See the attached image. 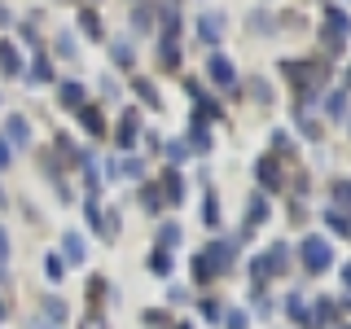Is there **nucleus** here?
<instances>
[{
	"label": "nucleus",
	"mask_w": 351,
	"mask_h": 329,
	"mask_svg": "<svg viewBox=\"0 0 351 329\" xmlns=\"http://www.w3.org/2000/svg\"><path fill=\"white\" fill-rule=\"evenodd\" d=\"M202 224H206V228L219 224V197H215V193H206V202H202Z\"/></svg>",
	"instance_id": "bb28decb"
},
{
	"label": "nucleus",
	"mask_w": 351,
	"mask_h": 329,
	"mask_svg": "<svg viewBox=\"0 0 351 329\" xmlns=\"http://www.w3.org/2000/svg\"><path fill=\"white\" fill-rule=\"evenodd\" d=\"M211 277H215V272H211V263H206V255H197L193 259V281L197 285H211Z\"/></svg>",
	"instance_id": "cd10ccee"
},
{
	"label": "nucleus",
	"mask_w": 351,
	"mask_h": 329,
	"mask_svg": "<svg viewBox=\"0 0 351 329\" xmlns=\"http://www.w3.org/2000/svg\"><path fill=\"white\" fill-rule=\"evenodd\" d=\"M184 145H189V154H211V127H202V123H193V132H189V141H184Z\"/></svg>",
	"instance_id": "dca6fc26"
},
{
	"label": "nucleus",
	"mask_w": 351,
	"mask_h": 329,
	"mask_svg": "<svg viewBox=\"0 0 351 329\" xmlns=\"http://www.w3.org/2000/svg\"><path fill=\"white\" fill-rule=\"evenodd\" d=\"M285 312H290V321H294V325H303V329H307V303L299 299V294H290V299H285Z\"/></svg>",
	"instance_id": "5701e85b"
},
{
	"label": "nucleus",
	"mask_w": 351,
	"mask_h": 329,
	"mask_svg": "<svg viewBox=\"0 0 351 329\" xmlns=\"http://www.w3.org/2000/svg\"><path fill=\"white\" fill-rule=\"evenodd\" d=\"M299 123H303V136H307V141H321V123H316V119L299 114Z\"/></svg>",
	"instance_id": "e433bc0d"
},
{
	"label": "nucleus",
	"mask_w": 351,
	"mask_h": 329,
	"mask_svg": "<svg viewBox=\"0 0 351 329\" xmlns=\"http://www.w3.org/2000/svg\"><path fill=\"white\" fill-rule=\"evenodd\" d=\"M0 71H5V75H22V58H18V49L9 40H0Z\"/></svg>",
	"instance_id": "f3484780"
},
{
	"label": "nucleus",
	"mask_w": 351,
	"mask_h": 329,
	"mask_svg": "<svg viewBox=\"0 0 351 329\" xmlns=\"http://www.w3.org/2000/svg\"><path fill=\"white\" fill-rule=\"evenodd\" d=\"M5 136H9V145H31L27 119H22V114H5Z\"/></svg>",
	"instance_id": "9d476101"
},
{
	"label": "nucleus",
	"mask_w": 351,
	"mask_h": 329,
	"mask_svg": "<svg viewBox=\"0 0 351 329\" xmlns=\"http://www.w3.org/2000/svg\"><path fill=\"white\" fill-rule=\"evenodd\" d=\"M219 31H224V18H219V14H202V18H197V36H202L206 49L219 44Z\"/></svg>",
	"instance_id": "9b49d317"
},
{
	"label": "nucleus",
	"mask_w": 351,
	"mask_h": 329,
	"mask_svg": "<svg viewBox=\"0 0 351 329\" xmlns=\"http://www.w3.org/2000/svg\"><path fill=\"white\" fill-rule=\"evenodd\" d=\"M62 255L71 259V268H80V263L88 259V250H84V237H80V233H66V237H62Z\"/></svg>",
	"instance_id": "ddd939ff"
},
{
	"label": "nucleus",
	"mask_w": 351,
	"mask_h": 329,
	"mask_svg": "<svg viewBox=\"0 0 351 329\" xmlns=\"http://www.w3.org/2000/svg\"><path fill=\"white\" fill-rule=\"evenodd\" d=\"M5 22H9V9H5V5H0V27H5Z\"/></svg>",
	"instance_id": "8fccbe9b"
},
{
	"label": "nucleus",
	"mask_w": 351,
	"mask_h": 329,
	"mask_svg": "<svg viewBox=\"0 0 351 329\" xmlns=\"http://www.w3.org/2000/svg\"><path fill=\"white\" fill-rule=\"evenodd\" d=\"M176 241H180V224H162V228H158V250L176 246Z\"/></svg>",
	"instance_id": "c756f323"
},
{
	"label": "nucleus",
	"mask_w": 351,
	"mask_h": 329,
	"mask_svg": "<svg viewBox=\"0 0 351 329\" xmlns=\"http://www.w3.org/2000/svg\"><path fill=\"white\" fill-rule=\"evenodd\" d=\"M132 27H136V31H149V27H154V14H149L145 5H141V9H132Z\"/></svg>",
	"instance_id": "473e14b6"
},
{
	"label": "nucleus",
	"mask_w": 351,
	"mask_h": 329,
	"mask_svg": "<svg viewBox=\"0 0 351 329\" xmlns=\"http://www.w3.org/2000/svg\"><path fill=\"white\" fill-rule=\"evenodd\" d=\"M0 321H5V303H0Z\"/></svg>",
	"instance_id": "864d4df0"
},
{
	"label": "nucleus",
	"mask_w": 351,
	"mask_h": 329,
	"mask_svg": "<svg viewBox=\"0 0 351 329\" xmlns=\"http://www.w3.org/2000/svg\"><path fill=\"white\" fill-rule=\"evenodd\" d=\"M149 268L158 272V277H167V272H171V255H167V250H154V255H149Z\"/></svg>",
	"instance_id": "2f4dec72"
},
{
	"label": "nucleus",
	"mask_w": 351,
	"mask_h": 329,
	"mask_svg": "<svg viewBox=\"0 0 351 329\" xmlns=\"http://www.w3.org/2000/svg\"><path fill=\"white\" fill-rule=\"evenodd\" d=\"M176 329H193V325H189V321H180V325H176Z\"/></svg>",
	"instance_id": "603ef678"
},
{
	"label": "nucleus",
	"mask_w": 351,
	"mask_h": 329,
	"mask_svg": "<svg viewBox=\"0 0 351 329\" xmlns=\"http://www.w3.org/2000/svg\"><path fill=\"white\" fill-rule=\"evenodd\" d=\"M202 316H206V321L215 325V321H219V316H224V312H219V303H215V299H202Z\"/></svg>",
	"instance_id": "ea45409f"
},
{
	"label": "nucleus",
	"mask_w": 351,
	"mask_h": 329,
	"mask_svg": "<svg viewBox=\"0 0 351 329\" xmlns=\"http://www.w3.org/2000/svg\"><path fill=\"white\" fill-rule=\"evenodd\" d=\"M272 145H277L281 154H290V149H294V145H290V136H285V132H272Z\"/></svg>",
	"instance_id": "37998d69"
},
{
	"label": "nucleus",
	"mask_w": 351,
	"mask_h": 329,
	"mask_svg": "<svg viewBox=\"0 0 351 329\" xmlns=\"http://www.w3.org/2000/svg\"><path fill=\"white\" fill-rule=\"evenodd\" d=\"M281 75L299 88H321L325 84V71L316 62H281Z\"/></svg>",
	"instance_id": "f03ea898"
},
{
	"label": "nucleus",
	"mask_w": 351,
	"mask_h": 329,
	"mask_svg": "<svg viewBox=\"0 0 351 329\" xmlns=\"http://www.w3.org/2000/svg\"><path fill=\"white\" fill-rule=\"evenodd\" d=\"M343 106H347V97H343V93H334V97H329V101H325L329 119H343Z\"/></svg>",
	"instance_id": "f704fd0d"
},
{
	"label": "nucleus",
	"mask_w": 351,
	"mask_h": 329,
	"mask_svg": "<svg viewBox=\"0 0 351 329\" xmlns=\"http://www.w3.org/2000/svg\"><path fill=\"white\" fill-rule=\"evenodd\" d=\"M246 211H250V219H246V228H241V233L250 237L259 224H268V197H263V193H250L246 197Z\"/></svg>",
	"instance_id": "6e6552de"
},
{
	"label": "nucleus",
	"mask_w": 351,
	"mask_h": 329,
	"mask_svg": "<svg viewBox=\"0 0 351 329\" xmlns=\"http://www.w3.org/2000/svg\"><path fill=\"white\" fill-rule=\"evenodd\" d=\"M0 167H9V141H0Z\"/></svg>",
	"instance_id": "de8ad7c7"
},
{
	"label": "nucleus",
	"mask_w": 351,
	"mask_h": 329,
	"mask_svg": "<svg viewBox=\"0 0 351 329\" xmlns=\"http://www.w3.org/2000/svg\"><path fill=\"white\" fill-rule=\"evenodd\" d=\"M224 325H228V329H246V312H228Z\"/></svg>",
	"instance_id": "79ce46f5"
},
{
	"label": "nucleus",
	"mask_w": 351,
	"mask_h": 329,
	"mask_svg": "<svg viewBox=\"0 0 351 329\" xmlns=\"http://www.w3.org/2000/svg\"><path fill=\"white\" fill-rule=\"evenodd\" d=\"M110 58H114L119 66H132V44L128 40H114V44H110Z\"/></svg>",
	"instance_id": "c85d7f7f"
},
{
	"label": "nucleus",
	"mask_w": 351,
	"mask_h": 329,
	"mask_svg": "<svg viewBox=\"0 0 351 329\" xmlns=\"http://www.w3.org/2000/svg\"><path fill=\"white\" fill-rule=\"evenodd\" d=\"M263 263H268V277H272V272H285V268H290V246H285V241H277V246H268V255H263Z\"/></svg>",
	"instance_id": "4468645a"
},
{
	"label": "nucleus",
	"mask_w": 351,
	"mask_h": 329,
	"mask_svg": "<svg viewBox=\"0 0 351 329\" xmlns=\"http://www.w3.org/2000/svg\"><path fill=\"white\" fill-rule=\"evenodd\" d=\"M5 259H9V233L0 228V263H5Z\"/></svg>",
	"instance_id": "a18cd8bd"
},
{
	"label": "nucleus",
	"mask_w": 351,
	"mask_h": 329,
	"mask_svg": "<svg viewBox=\"0 0 351 329\" xmlns=\"http://www.w3.org/2000/svg\"><path fill=\"white\" fill-rule=\"evenodd\" d=\"M206 263H211V272L219 277V272L233 268V246L228 241H215V246H206Z\"/></svg>",
	"instance_id": "1a4fd4ad"
},
{
	"label": "nucleus",
	"mask_w": 351,
	"mask_h": 329,
	"mask_svg": "<svg viewBox=\"0 0 351 329\" xmlns=\"http://www.w3.org/2000/svg\"><path fill=\"white\" fill-rule=\"evenodd\" d=\"M255 180H259L268 193H281V189H285V175H281V167H277V158H259V162H255Z\"/></svg>",
	"instance_id": "20e7f679"
},
{
	"label": "nucleus",
	"mask_w": 351,
	"mask_h": 329,
	"mask_svg": "<svg viewBox=\"0 0 351 329\" xmlns=\"http://www.w3.org/2000/svg\"><path fill=\"white\" fill-rule=\"evenodd\" d=\"M141 321H145V329H162V325H167V316H162V312H145Z\"/></svg>",
	"instance_id": "a19ab883"
},
{
	"label": "nucleus",
	"mask_w": 351,
	"mask_h": 329,
	"mask_svg": "<svg viewBox=\"0 0 351 329\" xmlns=\"http://www.w3.org/2000/svg\"><path fill=\"white\" fill-rule=\"evenodd\" d=\"M0 202H5V193H0Z\"/></svg>",
	"instance_id": "6e6d98bb"
},
{
	"label": "nucleus",
	"mask_w": 351,
	"mask_h": 329,
	"mask_svg": "<svg viewBox=\"0 0 351 329\" xmlns=\"http://www.w3.org/2000/svg\"><path fill=\"white\" fill-rule=\"evenodd\" d=\"M347 84H351V71H347Z\"/></svg>",
	"instance_id": "5fc2aeb1"
},
{
	"label": "nucleus",
	"mask_w": 351,
	"mask_h": 329,
	"mask_svg": "<svg viewBox=\"0 0 351 329\" xmlns=\"http://www.w3.org/2000/svg\"><path fill=\"white\" fill-rule=\"evenodd\" d=\"M343 285H347V294H351V263H343Z\"/></svg>",
	"instance_id": "09e8293b"
},
{
	"label": "nucleus",
	"mask_w": 351,
	"mask_h": 329,
	"mask_svg": "<svg viewBox=\"0 0 351 329\" xmlns=\"http://www.w3.org/2000/svg\"><path fill=\"white\" fill-rule=\"evenodd\" d=\"M101 294H106V277H88V299H101Z\"/></svg>",
	"instance_id": "4c0bfd02"
},
{
	"label": "nucleus",
	"mask_w": 351,
	"mask_h": 329,
	"mask_svg": "<svg viewBox=\"0 0 351 329\" xmlns=\"http://www.w3.org/2000/svg\"><path fill=\"white\" fill-rule=\"evenodd\" d=\"M343 329H351V325H343Z\"/></svg>",
	"instance_id": "4d7b16f0"
},
{
	"label": "nucleus",
	"mask_w": 351,
	"mask_h": 329,
	"mask_svg": "<svg viewBox=\"0 0 351 329\" xmlns=\"http://www.w3.org/2000/svg\"><path fill=\"white\" fill-rule=\"evenodd\" d=\"M334 211H343V206H351V180H334Z\"/></svg>",
	"instance_id": "7c9ffc66"
},
{
	"label": "nucleus",
	"mask_w": 351,
	"mask_h": 329,
	"mask_svg": "<svg viewBox=\"0 0 351 329\" xmlns=\"http://www.w3.org/2000/svg\"><path fill=\"white\" fill-rule=\"evenodd\" d=\"M206 75H211V84H219V88H233V84H237L233 62L219 58V53H211V62H206Z\"/></svg>",
	"instance_id": "423d86ee"
},
{
	"label": "nucleus",
	"mask_w": 351,
	"mask_h": 329,
	"mask_svg": "<svg viewBox=\"0 0 351 329\" xmlns=\"http://www.w3.org/2000/svg\"><path fill=\"white\" fill-rule=\"evenodd\" d=\"M40 307L53 316V321H66V316H71V307H66L62 299H53V294H44V299H40Z\"/></svg>",
	"instance_id": "b1692460"
},
{
	"label": "nucleus",
	"mask_w": 351,
	"mask_h": 329,
	"mask_svg": "<svg viewBox=\"0 0 351 329\" xmlns=\"http://www.w3.org/2000/svg\"><path fill=\"white\" fill-rule=\"evenodd\" d=\"M334 316H338L334 299H316V307L307 312V329H312V325H334Z\"/></svg>",
	"instance_id": "f8f14e48"
},
{
	"label": "nucleus",
	"mask_w": 351,
	"mask_h": 329,
	"mask_svg": "<svg viewBox=\"0 0 351 329\" xmlns=\"http://www.w3.org/2000/svg\"><path fill=\"white\" fill-rule=\"evenodd\" d=\"M250 97H255V101H272V88L263 80H250Z\"/></svg>",
	"instance_id": "c9c22d12"
},
{
	"label": "nucleus",
	"mask_w": 351,
	"mask_h": 329,
	"mask_svg": "<svg viewBox=\"0 0 351 329\" xmlns=\"http://www.w3.org/2000/svg\"><path fill=\"white\" fill-rule=\"evenodd\" d=\"M141 202H145L149 215H158V211H162V189H158L154 180H145V184H141Z\"/></svg>",
	"instance_id": "6ab92c4d"
},
{
	"label": "nucleus",
	"mask_w": 351,
	"mask_h": 329,
	"mask_svg": "<svg viewBox=\"0 0 351 329\" xmlns=\"http://www.w3.org/2000/svg\"><path fill=\"white\" fill-rule=\"evenodd\" d=\"M58 58H75V44H71V36H62V44H58Z\"/></svg>",
	"instance_id": "c03bdc74"
},
{
	"label": "nucleus",
	"mask_w": 351,
	"mask_h": 329,
	"mask_svg": "<svg viewBox=\"0 0 351 329\" xmlns=\"http://www.w3.org/2000/svg\"><path fill=\"white\" fill-rule=\"evenodd\" d=\"M321 40H325V49H334V53L351 40V18L338 5H325V31H321Z\"/></svg>",
	"instance_id": "f257e3e1"
},
{
	"label": "nucleus",
	"mask_w": 351,
	"mask_h": 329,
	"mask_svg": "<svg viewBox=\"0 0 351 329\" xmlns=\"http://www.w3.org/2000/svg\"><path fill=\"white\" fill-rule=\"evenodd\" d=\"M80 123L93 132V136H106V119L97 114V106H80Z\"/></svg>",
	"instance_id": "aec40b11"
},
{
	"label": "nucleus",
	"mask_w": 351,
	"mask_h": 329,
	"mask_svg": "<svg viewBox=\"0 0 351 329\" xmlns=\"http://www.w3.org/2000/svg\"><path fill=\"white\" fill-rule=\"evenodd\" d=\"M167 158H171V167H180V162L189 158V145H184V141H171V145H167Z\"/></svg>",
	"instance_id": "72a5a7b5"
},
{
	"label": "nucleus",
	"mask_w": 351,
	"mask_h": 329,
	"mask_svg": "<svg viewBox=\"0 0 351 329\" xmlns=\"http://www.w3.org/2000/svg\"><path fill=\"white\" fill-rule=\"evenodd\" d=\"M31 84H49L53 80V66H49V58H36L31 62V75H27Z\"/></svg>",
	"instance_id": "393cba45"
},
{
	"label": "nucleus",
	"mask_w": 351,
	"mask_h": 329,
	"mask_svg": "<svg viewBox=\"0 0 351 329\" xmlns=\"http://www.w3.org/2000/svg\"><path fill=\"white\" fill-rule=\"evenodd\" d=\"M180 197H184V180H180V171H167V175H162V202H176V206H180Z\"/></svg>",
	"instance_id": "2eb2a0df"
},
{
	"label": "nucleus",
	"mask_w": 351,
	"mask_h": 329,
	"mask_svg": "<svg viewBox=\"0 0 351 329\" xmlns=\"http://www.w3.org/2000/svg\"><path fill=\"white\" fill-rule=\"evenodd\" d=\"M303 268L307 272H325L329 263H334V250H329V241L325 237H303Z\"/></svg>",
	"instance_id": "7ed1b4c3"
},
{
	"label": "nucleus",
	"mask_w": 351,
	"mask_h": 329,
	"mask_svg": "<svg viewBox=\"0 0 351 329\" xmlns=\"http://www.w3.org/2000/svg\"><path fill=\"white\" fill-rule=\"evenodd\" d=\"M158 66L167 75L180 71V44H176V31H162V44H158Z\"/></svg>",
	"instance_id": "39448f33"
},
{
	"label": "nucleus",
	"mask_w": 351,
	"mask_h": 329,
	"mask_svg": "<svg viewBox=\"0 0 351 329\" xmlns=\"http://www.w3.org/2000/svg\"><path fill=\"white\" fill-rule=\"evenodd\" d=\"M325 224L334 228L338 237H351V215L347 211H334V206H329V211H325Z\"/></svg>",
	"instance_id": "412c9836"
},
{
	"label": "nucleus",
	"mask_w": 351,
	"mask_h": 329,
	"mask_svg": "<svg viewBox=\"0 0 351 329\" xmlns=\"http://www.w3.org/2000/svg\"><path fill=\"white\" fill-rule=\"evenodd\" d=\"M58 97H62V106H84V84H62Z\"/></svg>",
	"instance_id": "a878e982"
},
{
	"label": "nucleus",
	"mask_w": 351,
	"mask_h": 329,
	"mask_svg": "<svg viewBox=\"0 0 351 329\" xmlns=\"http://www.w3.org/2000/svg\"><path fill=\"white\" fill-rule=\"evenodd\" d=\"M80 31L88 40H106V31H101V18L93 14V9H80Z\"/></svg>",
	"instance_id": "a211bd4d"
},
{
	"label": "nucleus",
	"mask_w": 351,
	"mask_h": 329,
	"mask_svg": "<svg viewBox=\"0 0 351 329\" xmlns=\"http://www.w3.org/2000/svg\"><path fill=\"white\" fill-rule=\"evenodd\" d=\"M31 329H53V325H44V321H31Z\"/></svg>",
	"instance_id": "3c124183"
},
{
	"label": "nucleus",
	"mask_w": 351,
	"mask_h": 329,
	"mask_svg": "<svg viewBox=\"0 0 351 329\" xmlns=\"http://www.w3.org/2000/svg\"><path fill=\"white\" fill-rule=\"evenodd\" d=\"M80 329H101V316H97V312H93V316H84V325H80Z\"/></svg>",
	"instance_id": "49530a36"
},
{
	"label": "nucleus",
	"mask_w": 351,
	"mask_h": 329,
	"mask_svg": "<svg viewBox=\"0 0 351 329\" xmlns=\"http://www.w3.org/2000/svg\"><path fill=\"white\" fill-rule=\"evenodd\" d=\"M44 272H49V281H62V259L49 255V259H44Z\"/></svg>",
	"instance_id": "58836bf2"
},
{
	"label": "nucleus",
	"mask_w": 351,
	"mask_h": 329,
	"mask_svg": "<svg viewBox=\"0 0 351 329\" xmlns=\"http://www.w3.org/2000/svg\"><path fill=\"white\" fill-rule=\"evenodd\" d=\"M136 127H141V110H123V119H119V132H114L119 149H132V145H136Z\"/></svg>",
	"instance_id": "0eeeda50"
},
{
	"label": "nucleus",
	"mask_w": 351,
	"mask_h": 329,
	"mask_svg": "<svg viewBox=\"0 0 351 329\" xmlns=\"http://www.w3.org/2000/svg\"><path fill=\"white\" fill-rule=\"evenodd\" d=\"M132 88H136V97H145V106H149V110H158V106H162L158 88H154L149 80H141V75H136V80H132Z\"/></svg>",
	"instance_id": "4be33fe9"
}]
</instances>
